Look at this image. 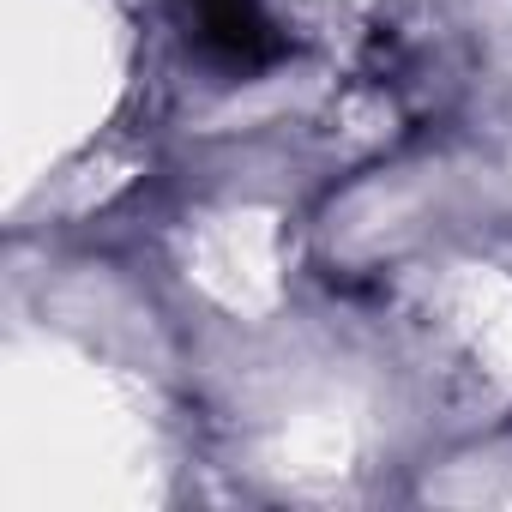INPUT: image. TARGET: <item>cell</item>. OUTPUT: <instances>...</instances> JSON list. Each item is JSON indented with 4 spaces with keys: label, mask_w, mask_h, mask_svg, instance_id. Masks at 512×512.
<instances>
[{
    "label": "cell",
    "mask_w": 512,
    "mask_h": 512,
    "mask_svg": "<svg viewBox=\"0 0 512 512\" xmlns=\"http://www.w3.org/2000/svg\"><path fill=\"white\" fill-rule=\"evenodd\" d=\"M199 13V37L235 61H260L272 49V25L260 13V0H193Z\"/></svg>",
    "instance_id": "cell-1"
}]
</instances>
